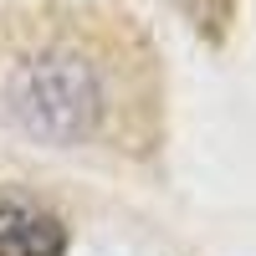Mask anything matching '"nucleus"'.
I'll return each instance as SVG.
<instances>
[{
    "instance_id": "nucleus-1",
    "label": "nucleus",
    "mask_w": 256,
    "mask_h": 256,
    "mask_svg": "<svg viewBox=\"0 0 256 256\" xmlns=\"http://www.w3.org/2000/svg\"><path fill=\"white\" fill-rule=\"evenodd\" d=\"M164 134V62L134 16L102 0H0V138L144 164Z\"/></svg>"
},
{
    "instance_id": "nucleus-2",
    "label": "nucleus",
    "mask_w": 256,
    "mask_h": 256,
    "mask_svg": "<svg viewBox=\"0 0 256 256\" xmlns=\"http://www.w3.org/2000/svg\"><path fill=\"white\" fill-rule=\"evenodd\" d=\"M0 256H67V226L20 200H0Z\"/></svg>"
}]
</instances>
